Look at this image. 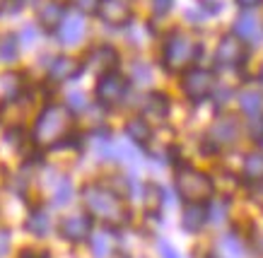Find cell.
Instances as JSON below:
<instances>
[{
    "label": "cell",
    "mask_w": 263,
    "mask_h": 258,
    "mask_svg": "<svg viewBox=\"0 0 263 258\" xmlns=\"http://www.w3.org/2000/svg\"><path fill=\"white\" fill-rule=\"evenodd\" d=\"M247 44H241L234 34H224L222 39L217 41L215 49V65L217 68H239L247 63Z\"/></svg>",
    "instance_id": "8"
},
{
    "label": "cell",
    "mask_w": 263,
    "mask_h": 258,
    "mask_svg": "<svg viewBox=\"0 0 263 258\" xmlns=\"http://www.w3.org/2000/svg\"><path fill=\"white\" fill-rule=\"evenodd\" d=\"M97 17L109 27H128L133 22V8L126 0H102Z\"/></svg>",
    "instance_id": "9"
},
{
    "label": "cell",
    "mask_w": 263,
    "mask_h": 258,
    "mask_svg": "<svg viewBox=\"0 0 263 258\" xmlns=\"http://www.w3.org/2000/svg\"><path fill=\"white\" fill-rule=\"evenodd\" d=\"M82 203L92 220L99 217L106 225H121L128 220V210L121 195L102 184H87L82 188Z\"/></svg>",
    "instance_id": "3"
},
{
    "label": "cell",
    "mask_w": 263,
    "mask_h": 258,
    "mask_svg": "<svg viewBox=\"0 0 263 258\" xmlns=\"http://www.w3.org/2000/svg\"><path fill=\"white\" fill-rule=\"evenodd\" d=\"M241 176L249 184H263V152H249L244 157Z\"/></svg>",
    "instance_id": "19"
},
{
    "label": "cell",
    "mask_w": 263,
    "mask_h": 258,
    "mask_svg": "<svg viewBox=\"0 0 263 258\" xmlns=\"http://www.w3.org/2000/svg\"><path fill=\"white\" fill-rule=\"evenodd\" d=\"M237 102H239V109L247 113L249 118H251V116H261L263 113V94L261 92H256V89H241Z\"/></svg>",
    "instance_id": "21"
},
{
    "label": "cell",
    "mask_w": 263,
    "mask_h": 258,
    "mask_svg": "<svg viewBox=\"0 0 263 258\" xmlns=\"http://www.w3.org/2000/svg\"><path fill=\"white\" fill-rule=\"evenodd\" d=\"M10 246H12V236H10L8 227H0V258H5L10 253Z\"/></svg>",
    "instance_id": "34"
},
{
    "label": "cell",
    "mask_w": 263,
    "mask_h": 258,
    "mask_svg": "<svg viewBox=\"0 0 263 258\" xmlns=\"http://www.w3.org/2000/svg\"><path fill=\"white\" fill-rule=\"evenodd\" d=\"M65 106H68L72 113H75V111H82V109H87V97H85L82 92H70V94H68V102H65Z\"/></svg>",
    "instance_id": "29"
},
{
    "label": "cell",
    "mask_w": 263,
    "mask_h": 258,
    "mask_svg": "<svg viewBox=\"0 0 263 258\" xmlns=\"http://www.w3.org/2000/svg\"><path fill=\"white\" fill-rule=\"evenodd\" d=\"M24 75L22 73H5L3 75V92H5V102H17L24 92Z\"/></svg>",
    "instance_id": "23"
},
{
    "label": "cell",
    "mask_w": 263,
    "mask_h": 258,
    "mask_svg": "<svg viewBox=\"0 0 263 258\" xmlns=\"http://www.w3.org/2000/svg\"><path fill=\"white\" fill-rule=\"evenodd\" d=\"M217 251H220L217 256H222V258H241L244 256V246H241L239 236H234V234L222 236V242H220Z\"/></svg>",
    "instance_id": "25"
},
{
    "label": "cell",
    "mask_w": 263,
    "mask_h": 258,
    "mask_svg": "<svg viewBox=\"0 0 263 258\" xmlns=\"http://www.w3.org/2000/svg\"><path fill=\"white\" fill-rule=\"evenodd\" d=\"M68 12H65V5L63 3H58V0H48L39 8L36 12V19H39V25L46 29V32H56L61 22H63Z\"/></svg>",
    "instance_id": "14"
},
{
    "label": "cell",
    "mask_w": 263,
    "mask_h": 258,
    "mask_svg": "<svg viewBox=\"0 0 263 258\" xmlns=\"http://www.w3.org/2000/svg\"><path fill=\"white\" fill-rule=\"evenodd\" d=\"M232 34L241 41V44H261L263 41V19L254 17L251 12H241L234 19Z\"/></svg>",
    "instance_id": "13"
},
{
    "label": "cell",
    "mask_w": 263,
    "mask_h": 258,
    "mask_svg": "<svg viewBox=\"0 0 263 258\" xmlns=\"http://www.w3.org/2000/svg\"><path fill=\"white\" fill-rule=\"evenodd\" d=\"M208 222V208L200 203H189L181 212V227L183 232L189 234H198Z\"/></svg>",
    "instance_id": "15"
},
{
    "label": "cell",
    "mask_w": 263,
    "mask_h": 258,
    "mask_svg": "<svg viewBox=\"0 0 263 258\" xmlns=\"http://www.w3.org/2000/svg\"><path fill=\"white\" fill-rule=\"evenodd\" d=\"M126 137L133 143V145L145 147L152 140V126H150V121H145L143 116H133V118H128V123H126Z\"/></svg>",
    "instance_id": "18"
},
{
    "label": "cell",
    "mask_w": 263,
    "mask_h": 258,
    "mask_svg": "<svg viewBox=\"0 0 263 258\" xmlns=\"http://www.w3.org/2000/svg\"><path fill=\"white\" fill-rule=\"evenodd\" d=\"M169 109H172V104H169V97L164 92H150L147 99H145V106H143V118L145 121H147V118L164 121L169 116Z\"/></svg>",
    "instance_id": "17"
},
{
    "label": "cell",
    "mask_w": 263,
    "mask_h": 258,
    "mask_svg": "<svg viewBox=\"0 0 263 258\" xmlns=\"http://www.w3.org/2000/svg\"><path fill=\"white\" fill-rule=\"evenodd\" d=\"M174 184H176V193H179L181 201H186V205L189 203L205 205L208 201H213V193H215L213 178L208 176L205 171L191 167V164H176Z\"/></svg>",
    "instance_id": "4"
},
{
    "label": "cell",
    "mask_w": 263,
    "mask_h": 258,
    "mask_svg": "<svg viewBox=\"0 0 263 258\" xmlns=\"http://www.w3.org/2000/svg\"><path fill=\"white\" fill-rule=\"evenodd\" d=\"M85 73V63L72 56H56L48 65V80L51 82H70Z\"/></svg>",
    "instance_id": "12"
},
{
    "label": "cell",
    "mask_w": 263,
    "mask_h": 258,
    "mask_svg": "<svg viewBox=\"0 0 263 258\" xmlns=\"http://www.w3.org/2000/svg\"><path fill=\"white\" fill-rule=\"evenodd\" d=\"M258 145H261V150H263V135H261V137H258Z\"/></svg>",
    "instance_id": "40"
},
{
    "label": "cell",
    "mask_w": 263,
    "mask_h": 258,
    "mask_svg": "<svg viewBox=\"0 0 263 258\" xmlns=\"http://www.w3.org/2000/svg\"><path fill=\"white\" fill-rule=\"evenodd\" d=\"M68 3H70L80 15L89 17V15H97V10H99V3H102V0H68Z\"/></svg>",
    "instance_id": "27"
},
{
    "label": "cell",
    "mask_w": 263,
    "mask_h": 258,
    "mask_svg": "<svg viewBox=\"0 0 263 258\" xmlns=\"http://www.w3.org/2000/svg\"><path fill=\"white\" fill-rule=\"evenodd\" d=\"M205 208H208V220H213V222H222L224 215H227V201L210 203V205H205Z\"/></svg>",
    "instance_id": "28"
},
{
    "label": "cell",
    "mask_w": 263,
    "mask_h": 258,
    "mask_svg": "<svg viewBox=\"0 0 263 258\" xmlns=\"http://www.w3.org/2000/svg\"><path fill=\"white\" fill-rule=\"evenodd\" d=\"M133 80L136 82H150L152 80V70L147 63H140L138 61L136 65H133Z\"/></svg>",
    "instance_id": "30"
},
{
    "label": "cell",
    "mask_w": 263,
    "mask_h": 258,
    "mask_svg": "<svg viewBox=\"0 0 263 258\" xmlns=\"http://www.w3.org/2000/svg\"><path fill=\"white\" fill-rule=\"evenodd\" d=\"M72 111L61 104H46L34 121L32 140L41 147H58L63 137L70 135Z\"/></svg>",
    "instance_id": "2"
},
{
    "label": "cell",
    "mask_w": 263,
    "mask_h": 258,
    "mask_svg": "<svg viewBox=\"0 0 263 258\" xmlns=\"http://www.w3.org/2000/svg\"><path fill=\"white\" fill-rule=\"evenodd\" d=\"M258 80L263 82V65H261V73H258Z\"/></svg>",
    "instance_id": "39"
},
{
    "label": "cell",
    "mask_w": 263,
    "mask_h": 258,
    "mask_svg": "<svg viewBox=\"0 0 263 258\" xmlns=\"http://www.w3.org/2000/svg\"><path fill=\"white\" fill-rule=\"evenodd\" d=\"M203 56V44L191 39V34L172 29L162 41V65L167 73H186Z\"/></svg>",
    "instance_id": "1"
},
{
    "label": "cell",
    "mask_w": 263,
    "mask_h": 258,
    "mask_svg": "<svg viewBox=\"0 0 263 258\" xmlns=\"http://www.w3.org/2000/svg\"><path fill=\"white\" fill-rule=\"evenodd\" d=\"M119 61H121L119 51L114 49L111 44H99L95 49H89L87 58L82 63H85V68H95L99 75H104V73H114L119 68Z\"/></svg>",
    "instance_id": "10"
},
{
    "label": "cell",
    "mask_w": 263,
    "mask_h": 258,
    "mask_svg": "<svg viewBox=\"0 0 263 258\" xmlns=\"http://www.w3.org/2000/svg\"><path fill=\"white\" fill-rule=\"evenodd\" d=\"M239 121L237 116H220L213 121V126L208 128V135H205V143L213 150H224V147H232L237 140H239Z\"/></svg>",
    "instance_id": "7"
},
{
    "label": "cell",
    "mask_w": 263,
    "mask_h": 258,
    "mask_svg": "<svg viewBox=\"0 0 263 258\" xmlns=\"http://www.w3.org/2000/svg\"><path fill=\"white\" fill-rule=\"evenodd\" d=\"M24 229L32 234V236H39V239L46 236L48 229H51V217H48V212L41 208L32 210L29 217H27V222H24Z\"/></svg>",
    "instance_id": "20"
},
{
    "label": "cell",
    "mask_w": 263,
    "mask_h": 258,
    "mask_svg": "<svg viewBox=\"0 0 263 258\" xmlns=\"http://www.w3.org/2000/svg\"><path fill=\"white\" fill-rule=\"evenodd\" d=\"M20 39H17V34L8 32L0 36V63H15L17 58H20Z\"/></svg>",
    "instance_id": "22"
},
{
    "label": "cell",
    "mask_w": 263,
    "mask_h": 258,
    "mask_svg": "<svg viewBox=\"0 0 263 258\" xmlns=\"http://www.w3.org/2000/svg\"><path fill=\"white\" fill-rule=\"evenodd\" d=\"M17 39H20V46H32L34 41H36V27L34 25H29V27H24L22 32L17 34Z\"/></svg>",
    "instance_id": "32"
},
{
    "label": "cell",
    "mask_w": 263,
    "mask_h": 258,
    "mask_svg": "<svg viewBox=\"0 0 263 258\" xmlns=\"http://www.w3.org/2000/svg\"><path fill=\"white\" fill-rule=\"evenodd\" d=\"M172 3H174V0H152V12L157 17L167 15L169 10H172Z\"/></svg>",
    "instance_id": "35"
},
{
    "label": "cell",
    "mask_w": 263,
    "mask_h": 258,
    "mask_svg": "<svg viewBox=\"0 0 263 258\" xmlns=\"http://www.w3.org/2000/svg\"><path fill=\"white\" fill-rule=\"evenodd\" d=\"M234 3H237L244 12H251V10L263 8V0H234Z\"/></svg>",
    "instance_id": "37"
},
{
    "label": "cell",
    "mask_w": 263,
    "mask_h": 258,
    "mask_svg": "<svg viewBox=\"0 0 263 258\" xmlns=\"http://www.w3.org/2000/svg\"><path fill=\"white\" fill-rule=\"evenodd\" d=\"M160 253H162V258H181V253L169 242H160Z\"/></svg>",
    "instance_id": "36"
},
{
    "label": "cell",
    "mask_w": 263,
    "mask_h": 258,
    "mask_svg": "<svg viewBox=\"0 0 263 258\" xmlns=\"http://www.w3.org/2000/svg\"><path fill=\"white\" fill-rule=\"evenodd\" d=\"M20 258H51L48 251H34V249H24L20 253Z\"/></svg>",
    "instance_id": "38"
},
{
    "label": "cell",
    "mask_w": 263,
    "mask_h": 258,
    "mask_svg": "<svg viewBox=\"0 0 263 258\" xmlns=\"http://www.w3.org/2000/svg\"><path fill=\"white\" fill-rule=\"evenodd\" d=\"M249 133H251V137L258 143V137L263 135V113L261 116H251V118H249Z\"/></svg>",
    "instance_id": "33"
},
{
    "label": "cell",
    "mask_w": 263,
    "mask_h": 258,
    "mask_svg": "<svg viewBox=\"0 0 263 258\" xmlns=\"http://www.w3.org/2000/svg\"><path fill=\"white\" fill-rule=\"evenodd\" d=\"M128 89H130V80L123 73L114 70V73H104L99 75V80L95 85V99L99 106H119L123 104V99L128 97Z\"/></svg>",
    "instance_id": "5"
},
{
    "label": "cell",
    "mask_w": 263,
    "mask_h": 258,
    "mask_svg": "<svg viewBox=\"0 0 263 258\" xmlns=\"http://www.w3.org/2000/svg\"><path fill=\"white\" fill-rule=\"evenodd\" d=\"M89 239H92V253H95V258H109V253H111V234L97 232Z\"/></svg>",
    "instance_id": "26"
},
{
    "label": "cell",
    "mask_w": 263,
    "mask_h": 258,
    "mask_svg": "<svg viewBox=\"0 0 263 258\" xmlns=\"http://www.w3.org/2000/svg\"><path fill=\"white\" fill-rule=\"evenodd\" d=\"M181 92L186 94L189 102L203 104L215 92V75H213V70H205V68H198V65L189 68L186 73H181Z\"/></svg>",
    "instance_id": "6"
},
{
    "label": "cell",
    "mask_w": 263,
    "mask_h": 258,
    "mask_svg": "<svg viewBox=\"0 0 263 258\" xmlns=\"http://www.w3.org/2000/svg\"><path fill=\"white\" fill-rule=\"evenodd\" d=\"M56 34L63 46H75L85 36V19L82 17H65L61 22V27L56 29Z\"/></svg>",
    "instance_id": "16"
},
{
    "label": "cell",
    "mask_w": 263,
    "mask_h": 258,
    "mask_svg": "<svg viewBox=\"0 0 263 258\" xmlns=\"http://www.w3.org/2000/svg\"><path fill=\"white\" fill-rule=\"evenodd\" d=\"M198 8L208 15H220L222 12V0H198Z\"/></svg>",
    "instance_id": "31"
},
{
    "label": "cell",
    "mask_w": 263,
    "mask_h": 258,
    "mask_svg": "<svg viewBox=\"0 0 263 258\" xmlns=\"http://www.w3.org/2000/svg\"><path fill=\"white\" fill-rule=\"evenodd\" d=\"M72 195H75V188H72V181L68 176H61L58 178V184H56V188H53V205L56 208H65L68 203L72 201Z\"/></svg>",
    "instance_id": "24"
},
{
    "label": "cell",
    "mask_w": 263,
    "mask_h": 258,
    "mask_svg": "<svg viewBox=\"0 0 263 258\" xmlns=\"http://www.w3.org/2000/svg\"><path fill=\"white\" fill-rule=\"evenodd\" d=\"M58 232L63 239L68 242H85L92 236V217H89L87 212H78V215H68V217L61 220V225H58Z\"/></svg>",
    "instance_id": "11"
}]
</instances>
